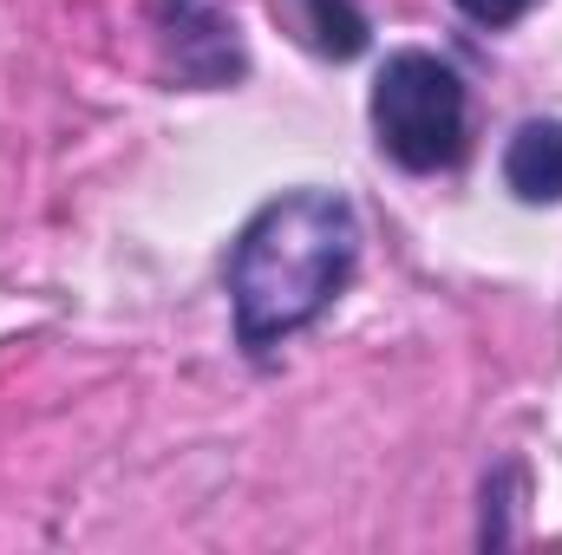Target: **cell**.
<instances>
[{
	"label": "cell",
	"instance_id": "cell-1",
	"mask_svg": "<svg viewBox=\"0 0 562 555\" xmlns=\"http://www.w3.org/2000/svg\"><path fill=\"white\" fill-rule=\"evenodd\" d=\"M360 269V216L340 190H281L262 203L229 249L236 340L262 360L301 327H314Z\"/></svg>",
	"mask_w": 562,
	"mask_h": 555
},
{
	"label": "cell",
	"instance_id": "cell-2",
	"mask_svg": "<svg viewBox=\"0 0 562 555\" xmlns=\"http://www.w3.org/2000/svg\"><path fill=\"white\" fill-rule=\"evenodd\" d=\"M373 138L380 150L413 170V177H438L464 157L471 144V92L464 72L425 46H400L380 59L373 72Z\"/></svg>",
	"mask_w": 562,
	"mask_h": 555
},
{
	"label": "cell",
	"instance_id": "cell-3",
	"mask_svg": "<svg viewBox=\"0 0 562 555\" xmlns=\"http://www.w3.org/2000/svg\"><path fill=\"white\" fill-rule=\"evenodd\" d=\"M504 190L530 209L562 203V118H524L504 144Z\"/></svg>",
	"mask_w": 562,
	"mask_h": 555
},
{
	"label": "cell",
	"instance_id": "cell-4",
	"mask_svg": "<svg viewBox=\"0 0 562 555\" xmlns=\"http://www.w3.org/2000/svg\"><path fill=\"white\" fill-rule=\"evenodd\" d=\"M530 7H537V0H458V13H464L471 26H491V33H497V26H517Z\"/></svg>",
	"mask_w": 562,
	"mask_h": 555
}]
</instances>
